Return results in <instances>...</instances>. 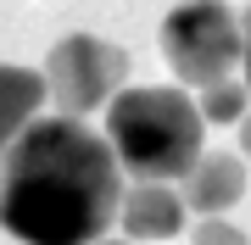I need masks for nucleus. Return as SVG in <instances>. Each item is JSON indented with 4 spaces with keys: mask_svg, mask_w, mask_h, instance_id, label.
<instances>
[{
    "mask_svg": "<svg viewBox=\"0 0 251 245\" xmlns=\"http://www.w3.org/2000/svg\"><path fill=\"white\" fill-rule=\"evenodd\" d=\"M123 212V162L78 117H34L0 156V228L23 245H95Z\"/></svg>",
    "mask_w": 251,
    "mask_h": 245,
    "instance_id": "f257e3e1",
    "label": "nucleus"
},
{
    "mask_svg": "<svg viewBox=\"0 0 251 245\" xmlns=\"http://www.w3.org/2000/svg\"><path fill=\"white\" fill-rule=\"evenodd\" d=\"M201 128L206 117L184 95V84H140L106 100V145L140 184L184 178L201 162Z\"/></svg>",
    "mask_w": 251,
    "mask_h": 245,
    "instance_id": "f03ea898",
    "label": "nucleus"
},
{
    "mask_svg": "<svg viewBox=\"0 0 251 245\" xmlns=\"http://www.w3.org/2000/svg\"><path fill=\"white\" fill-rule=\"evenodd\" d=\"M240 50H246L240 11H229L224 0H184L162 17V62L173 67L184 89H212L234 78Z\"/></svg>",
    "mask_w": 251,
    "mask_h": 245,
    "instance_id": "7ed1b4c3",
    "label": "nucleus"
},
{
    "mask_svg": "<svg viewBox=\"0 0 251 245\" xmlns=\"http://www.w3.org/2000/svg\"><path fill=\"white\" fill-rule=\"evenodd\" d=\"M123 78H128V56L95 34H67L45 56V89L67 117H84V111L106 106L123 89Z\"/></svg>",
    "mask_w": 251,
    "mask_h": 245,
    "instance_id": "20e7f679",
    "label": "nucleus"
},
{
    "mask_svg": "<svg viewBox=\"0 0 251 245\" xmlns=\"http://www.w3.org/2000/svg\"><path fill=\"white\" fill-rule=\"evenodd\" d=\"M246 195V162L229 151H201V162L184 173V206L201 218H224Z\"/></svg>",
    "mask_w": 251,
    "mask_h": 245,
    "instance_id": "39448f33",
    "label": "nucleus"
},
{
    "mask_svg": "<svg viewBox=\"0 0 251 245\" xmlns=\"http://www.w3.org/2000/svg\"><path fill=\"white\" fill-rule=\"evenodd\" d=\"M184 195H173L168 184H134V190L123 195V212H117V223H123L128 240H173L184 228Z\"/></svg>",
    "mask_w": 251,
    "mask_h": 245,
    "instance_id": "423d86ee",
    "label": "nucleus"
},
{
    "mask_svg": "<svg viewBox=\"0 0 251 245\" xmlns=\"http://www.w3.org/2000/svg\"><path fill=\"white\" fill-rule=\"evenodd\" d=\"M45 106V73H28V67H0V156L11 151V139Z\"/></svg>",
    "mask_w": 251,
    "mask_h": 245,
    "instance_id": "0eeeda50",
    "label": "nucleus"
},
{
    "mask_svg": "<svg viewBox=\"0 0 251 245\" xmlns=\"http://www.w3.org/2000/svg\"><path fill=\"white\" fill-rule=\"evenodd\" d=\"M196 106H201L206 123H240L246 106H251V89H246V84H234V78H224V84H212V89H201Z\"/></svg>",
    "mask_w": 251,
    "mask_h": 245,
    "instance_id": "6e6552de",
    "label": "nucleus"
},
{
    "mask_svg": "<svg viewBox=\"0 0 251 245\" xmlns=\"http://www.w3.org/2000/svg\"><path fill=\"white\" fill-rule=\"evenodd\" d=\"M190 245H251V240H246L234 223H224V218H206L196 234H190Z\"/></svg>",
    "mask_w": 251,
    "mask_h": 245,
    "instance_id": "1a4fd4ad",
    "label": "nucleus"
},
{
    "mask_svg": "<svg viewBox=\"0 0 251 245\" xmlns=\"http://www.w3.org/2000/svg\"><path fill=\"white\" fill-rule=\"evenodd\" d=\"M240 34H246V50H240V73H246V89H251V6L240 11Z\"/></svg>",
    "mask_w": 251,
    "mask_h": 245,
    "instance_id": "9d476101",
    "label": "nucleus"
},
{
    "mask_svg": "<svg viewBox=\"0 0 251 245\" xmlns=\"http://www.w3.org/2000/svg\"><path fill=\"white\" fill-rule=\"evenodd\" d=\"M240 151H246V162H251V111L240 117Z\"/></svg>",
    "mask_w": 251,
    "mask_h": 245,
    "instance_id": "9b49d317",
    "label": "nucleus"
},
{
    "mask_svg": "<svg viewBox=\"0 0 251 245\" xmlns=\"http://www.w3.org/2000/svg\"><path fill=\"white\" fill-rule=\"evenodd\" d=\"M95 245H128V240H95Z\"/></svg>",
    "mask_w": 251,
    "mask_h": 245,
    "instance_id": "f8f14e48",
    "label": "nucleus"
}]
</instances>
